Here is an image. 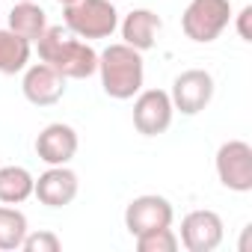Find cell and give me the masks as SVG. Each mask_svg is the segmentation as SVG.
Masks as SVG:
<instances>
[{"mask_svg": "<svg viewBox=\"0 0 252 252\" xmlns=\"http://www.w3.org/2000/svg\"><path fill=\"white\" fill-rule=\"evenodd\" d=\"M98 74L101 89L116 101H131L146 80V63L143 54L125 42H116L98 54Z\"/></svg>", "mask_w": 252, "mask_h": 252, "instance_id": "2", "label": "cell"}, {"mask_svg": "<svg viewBox=\"0 0 252 252\" xmlns=\"http://www.w3.org/2000/svg\"><path fill=\"white\" fill-rule=\"evenodd\" d=\"M77 190H80V181H77V172L65 166H48L36 184H33V196L45 205V208H65L77 199Z\"/></svg>", "mask_w": 252, "mask_h": 252, "instance_id": "10", "label": "cell"}, {"mask_svg": "<svg viewBox=\"0 0 252 252\" xmlns=\"http://www.w3.org/2000/svg\"><path fill=\"white\" fill-rule=\"evenodd\" d=\"M39 60L57 68L65 80H86L98 71V51L77 39L68 27H48L36 42Z\"/></svg>", "mask_w": 252, "mask_h": 252, "instance_id": "1", "label": "cell"}, {"mask_svg": "<svg viewBox=\"0 0 252 252\" xmlns=\"http://www.w3.org/2000/svg\"><path fill=\"white\" fill-rule=\"evenodd\" d=\"M27 231H30L27 217L18 208L0 202V249H3V252L21 249V240H24Z\"/></svg>", "mask_w": 252, "mask_h": 252, "instance_id": "17", "label": "cell"}, {"mask_svg": "<svg viewBox=\"0 0 252 252\" xmlns=\"http://www.w3.org/2000/svg\"><path fill=\"white\" fill-rule=\"evenodd\" d=\"M217 178L225 190L249 193L252 190V146L243 140H228L217 149Z\"/></svg>", "mask_w": 252, "mask_h": 252, "instance_id": "5", "label": "cell"}, {"mask_svg": "<svg viewBox=\"0 0 252 252\" xmlns=\"http://www.w3.org/2000/svg\"><path fill=\"white\" fill-rule=\"evenodd\" d=\"M30 54L33 45L27 39H21L9 27L0 30V74H21L30 65Z\"/></svg>", "mask_w": 252, "mask_h": 252, "instance_id": "15", "label": "cell"}, {"mask_svg": "<svg viewBox=\"0 0 252 252\" xmlns=\"http://www.w3.org/2000/svg\"><path fill=\"white\" fill-rule=\"evenodd\" d=\"M9 30L18 33L21 39H27L30 45H36L42 39V33L48 30V15L33 0H18L9 12Z\"/></svg>", "mask_w": 252, "mask_h": 252, "instance_id": "14", "label": "cell"}, {"mask_svg": "<svg viewBox=\"0 0 252 252\" xmlns=\"http://www.w3.org/2000/svg\"><path fill=\"white\" fill-rule=\"evenodd\" d=\"M77 131L65 122H51L39 131L36 137V155L39 160H45L48 166H65L71 163V158L77 155Z\"/></svg>", "mask_w": 252, "mask_h": 252, "instance_id": "11", "label": "cell"}, {"mask_svg": "<svg viewBox=\"0 0 252 252\" xmlns=\"http://www.w3.org/2000/svg\"><path fill=\"white\" fill-rule=\"evenodd\" d=\"M249 21H252V6H243L237 12V33L243 42H252V30H249Z\"/></svg>", "mask_w": 252, "mask_h": 252, "instance_id": "20", "label": "cell"}, {"mask_svg": "<svg viewBox=\"0 0 252 252\" xmlns=\"http://www.w3.org/2000/svg\"><path fill=\"white\" fill-rule=\"evenodd\" d=\"M65 27L83 42L110 39L119 30V12L110 0H77L65 6Z\"/></svg>", "mask_w": 252, "mask_h": 252, "instance_id": "4", "label": "cell"}, {"mask_svg": "<svg viewBox=\"0 0 252 252\" xmlns=\"http://www.w3.org/2000/svg\"><path fill=\"white\" fill-rule=\"evenodd\" d=\"M160 27H163V21H160L158 12H152V9H134V12L125 15V21H122V39H125V45H131L140 54H146V51L155 48Z\"/></svg>", "mask_w": 252, "mask_h": 252, "instance_id": "13", "label": "cell"}, {"mask_svg": "<svg viewBox=\"0 0 252 252\" xmlns=\"http://www.w3.org/2000/svg\"><path fill=\"white\" fill-rule=\"evenodd\" d=\"M172 116H175V107L166 89H140L134 95V128L143 137L166 134Z\"/></svg>", "mask_w": 252, "mask_h": 252, "instance_id": "6", "label": "cell"}, {"mask_svg": "<svg viewBox=\"0 0 252 252\" xmlns=\"http://www.w3.org/2000/svg\"><path fill=\"white\" fill-rule=\"evenodd\" d=\"M214 89L217 86H214L211 71H205V68H187V71H181L172 80L169 98H172L175 113H181V116H199L214 101Z\"/></svg>", "mask_w": 252, "mask_h": 252, "instance_id": "7", "label": "cell"}, {"mask_svg": "<svg viewBox=\"0 0 252 252\" xmlns=\"http://www.w3.org/2000/svg\"><path fill=\"white\" fill-rule=\"evenodd\" d=\"M33 172L24 166H0V202L3 205H21L33 196Z\"/></svg>", "mask_w": 252, "mask_h": 252, "instance_id": "16", "label": "cell"}, {"mask_svg": "<svg viewBox=\"0 0 252 252\" xmlns=\"http://www.w3.org/2000/svg\"><path fill=\"white\" fill-rule=\"evenodd\" d=\"M249 237H252V225L243 228V237H240V252H249Z\"/></svg>", "mask_w": 252, "mask_h": 252, "instance_id": "21", "label": "cell"}, {"mask_svg": "<svg viewBox=\"0 0 252 252\" xmlns=\"http://www.w3.org/2000/svg\"><path fill=\"white\" fill-rule=\"evenodd\" d=\"M21 249H24V252H60V249H63V240H60L54 231L39 228V231H27V234H24Z\"/></svg>", "mask_w": 252, "mask_h": 252, "instance_id": "19", "label": "cell"}, {"mask_svg": "<svg viewBox=\"0 0 252 252\" xmlns=\"http://www.w3.org/2000/svg\"><path fill=\"white\" fill-rule=\"evenodd\" d=\"M134 240H137V249L140 252H175L178 249V234H175L172 225H163V228L137 234Z\"/></svg>", "mask_w": 252, "mask_h": 252, "instance_id": "18", "label": "cell"}, {"mask_svg": "<svg viewBox=\"0 0 252 252\" xmlns=\"http://www.w3.org/2000/svg\"><path fill=\"white\" fill-rule=\"evenodd\" d=\"M21 92L30 104L36 107H51L57 101H63L65 95V77L51 68L48 63H33L24 68V80H21Z\"/></svg>", "mask_w": 252, "mask_h": 252, "instance_id": "12", "label": "cell"}, {"mask_svg": "<svg viewBox=\"0 0 252 252\" xmlns=\"http://www.w3.org/2000/svg\"><path fill=\"white\" fill-rule=\"evenodd\" d=\"M57 3H63V6H71V3H77V0H57Z\"/></svg>", "mask_w": 252, "mask_h": 252, "instance_id": "22", "label": "cell"}, {"mask_svg": "<svg viewBox=\"0 0 252 252\" xmlns=\"http://www.w3.org/2000/svg\"><path fill=\"white\" fill-rule=\"evenodd\" d=\"M222 237H225V225H222V217L217 211L199 208V211H190L181 220L178 243L187 252H214L222 243Z\"/></svg>", "mask_w": 252, "mask_h": 252, "instance_id": "8", "label": "cell"}, {"mask_svg": "<svg viewBox=\"0 0 252 252\" xmlns=\"http://www.w3.org/2000/svg\"><path fill=\"white\" fill-rule=\"evenodd\" d=\"M231 21V0H190L181 12V30L196 45H211Z\"/></svg>", "mask_w": 252, "mask_h": 252, "instance_id": "3", "label": "cell"}, {"mask_svg": "<svg viewBox=\"0 0 252 252\" xmlns=\"http://www.w3.org/2000/svg\"><path fill=\"white\" fill-rule=\"evenodd\" d=\"M172 220H175L172 202L166 196H158V193L137 196V199L128 202V208H125V228L131 231V237L163 228V225H172Z\"/></svg>", "mask_w": 252, "mask_h": 252, "instance_id": "9", "label": "cell"}]
</instances>
